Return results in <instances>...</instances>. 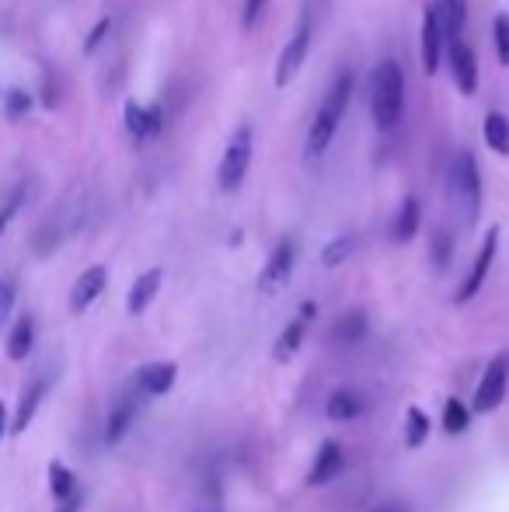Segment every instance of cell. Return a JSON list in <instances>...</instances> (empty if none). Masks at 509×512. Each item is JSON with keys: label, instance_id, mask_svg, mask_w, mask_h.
Returning <instances> with one entry per match:
<instances>
[{"label": "cell", "instance_id": "9c48e42d", "mask_svg": "<svg viewBox=\"0 0 509 512\" xmlns=\"http://www.w3.org/2000/svg\"><path fill=\"white\" fill-rule=\"evenodd\" d=\"M440 56H443V25H440V11L433 4L422 7V32H419V60L426 77H433L440 70Z\"/></svg>", "mask_w": 509, "mask_h": 512}, {"label": "cell", "instance_id": "d590c367", "mask_svg": "<svg viewBox=\"0 0 509 512\" xmlns=\"http://www.w3.org/2000/svg\"><path fill=\"white\" fill-rule=\"evenodd\" d=\"M53 512H81V495H74V499H67V502H60Z\"/></svg>", "mask_w": 509, "mask_h": 512}, {"label": "cell", "instance_id": "ac0fdd59", "mask_svg": "<svg viewBox=\"0 0 509 512\" xmlns=\"http://www.w3.org/2000/svg\"><path fill=\"white\" fill-rule=\"evenodd\" d=\"M419 220H422V209H419V199L408 196L401 203L398 216H394V227H391V241L394 244H408L415 234H419Z\"/></svg>", "mask_w": 509, "mask_h": 512}, {"label": "cell", "instance_id": "8fae6325", "mask_svg": "<svg viewBox=\"0 0 509 512\" xmlns=\"http://www.w3.org/2000/svg\"><path fill=\"white\" fill-rule=\"evenodd\" d=\"M342 467H346V453H342V446L335 443V439H325V443L318 446V457H314L311 471H307V485L311 488L332 485V481L342 474Z\"/></svg>", "mask_w": 509, "mask_h": 512}, {"label": "cell", "instance_id": "8d00e7d4", "mask_svg": "<svg viewBox=\"0 0 509 512\" xmlns=\"http://www.w3.org/2000/svg\"><path fill=\"white\" fill-rule=\"evenodd\" d=\"M374 512H412L408 506H398V502H387V506H377Z\"/></svg>", "mask_w": 509, "mask_h": 512}, {"label": "cell", "instance_id": "836d02e7", "mask_svg": "<svg viewBox=\"0 0 509 512\" xmlns=\"http://www.w3.org/2000/svg\"><path fill=\"white\" fill-rule=\"evenodd\" d=\"M269 4V0H245V28H255L258 18H262V7Z\"/></svg>", "mask_w": 509, "mask_h": 512}, {"label": "cell", "instance_id": "4dcf8cb0", "mask_svg": "<svg viewBox=\"0 0 509 512\" xmlns=\"http://www.w3.org/2000/svg\"><path fill=\"white\" fill-rule=\"evenodd\" d=\"M492 35H496L499 63H503V67H509V14H499L496 25H492Z\"/></svg>", "mask_w": 509, "mask_h": 512}, {"label": "cell", "instance_id": "277c9868", "mask_svg": "<svg viewBox=\"0 0 509 512\" xmlns=\"http://www.w3.org/2000/svg\"><path fill=\"white\" fill-rule=\"evenodd\" d=\"M252 147H255V136L248 126H241L238 133L227 140L224 157H220V168H217V182L224 192H234L248 175V164H252Z\"/></svg>", "mask_w": 509, "mask_h": 512}, {"label": "cell", "instance_id": "30bf717a", "mask_svg": "<svg viewBox=\"0 0 509 512\" xmlns=\"http://www.w3.org/2000/svg\"><path fill=\"white\" fill-rule=\"evenodd\" d=\"M450 74H454V84L461 95H475L478 91V60L475 49L464 39H450Z\"/></svg>", "mask_w": 509, "mask_h": 512}, {"label": "cell", "instance_id": "3957f363", "mask_svg": "<svg viewBox=\"0 0 509 512\" xmlns=\"http://www.w3.org/2000/svg\"><path fill=\"white\" fill-rule=\"evenodd\" d=\"M450 199H454L464 227H475L478 213H482V175H478V164L468 150L454 154V161H450Z\"/></svg>", "mask_w": 509, "mask_h": 512}, {"label": "cell", "instance_id": "5b68a950", "mask_svg": "<svg viewBox=\"0 0 509 512\" xmlns=\"http://www.w3.org/2000/svg\"><path fill=\"white\" fill-rule=\"evenodd\" d=\"M506 387H509V352H499V356L485 366V377L478 380L475 411H482V415L496 411L506 398Z\"/></svg>", "mask_w": 509, "mask_h": 512}, {"label": "cell", "instance_id": "5bb4252c", "mask_svg": "<svg viewBox=\"0 0 509 512\" xmlns=\"http://www.w3.org/2000/svg\"><path fill=\"white\" fill-rule=\"evenodd\" d=\"M175 380H178L175 363H147L140 373H136L133 387L140 394H150V398H161V394H168L171 387H175Z\"/></svg>", "mask_w": 509, "mask_h": 512}, {"label": "cell", "instance_id": "4fadbf2b", "mask_svg": "<svg viewBox=\"0 0 509 512\" xmlns=\"http://www.w3.org/2000/svg\"><path fill=\"white\" fill-rule=\"evenodd\" d=\"M123 122H126V133L133 136L136 143L143 140H154L161 133V108L157 105H140V102H126L123 105Z\"/></svg>", "mask_w": 509, "mask_h": 512}, {"label": "cell", "instance_id": "d6a6232c", "mask_svg": "<svg viewBox=\"0 0 509 512\" xmlns=\"http://www.w3.org/2000/svg\"><path fill=\"white\" fill-rule=\"evenodd\" d=\"M109 28H112V18H102V21H98L95 32H91V35H88V42H84V53H88V56L95 53V49L102 46L105 35H109Z\"/></svg>", "mask_w": 509, "mask_h": 512}, {"label": "cell", "instance_id": "44dd1931", "mask_svg": "<svg viewBox=\"0 0 509 512\" xmlns=\"http://www.w3.org/2000/svg\"><path fill=\"white\" fill-rule=\"evenodd\" d=\"M133 415H136V398H133V394H126V398L119 401L116 408H112L109 425H105V443L116 446L119 439H123L126 432H129V425H133Z\"/></svg>", "mask_w": 509, "mask_h": 512}, {"label": "cell", "instance_id": "ba28073f", "mask_svg": "<svg viewBox=\"0 0 509 512\" xmlns=\"http://www.w3.org/2000/svg\"><path fill=\"white\" fill-rule=\"evenodd\" d=\"M307 49H311V25L304 21V25L290 35V42H286L276 60V88H286V84L297 81L300 67H304V60H307Z\"/></svg>", "mask_w": 509, "mask_h": 512}, {"label": "cell", "instance_id": "e0dca14e", "mask_svg": "<svg viewBox=\"0 0 509 512\" xmlns=\"http://www.w3.org/2000/svg\"><path fill=\"white\" fill-rule=\"evenodd\" d=\"M46 391H49L46 380H32V384L25 387V394H21V405H18V415H14V422H11V432H25L28 425H32V418H35V411H39L42 398H46Z\"/></svg>", "mask_w": 509, "mask_h": 512}, {"label": "cell", "instance_id": "603a6c76", "mask_svg": "<svg viewBox=\"0 0 509 512\" xmlns=\"http://www.w3.org/2000/svg\"><path fill=\"white\" fill-rule=\"evenodd\" d=\"M328 418L332 422H349V418H356L363 411V401L356 391H335L332 398H328Z\"/></svg>", "mask_w": 509, "mask_h": 512}, {"label": "cell", "instance_id": "e575fe53", "mask_svg": "<svg viewBox=\"0 0 509 512\" xmlns=\"http://www.w3.org/2000/svg\"><path fill=\"white\" fill-rule=\"evenodd\" d=\"M447 258H450V237L443 234H436V265H447Z\"/></svg>", "mask_w": 509, "mask_h": 512}, {"label": "cell", "instance_id": "83f0119b", "mask_svg": "<svg viewBox=\"0 0 509 512\" xmlns=\"http://www.w3.org/2000/svg\"><path fill=\"white\" fill-rule=\"evenodd\" d=\"M443 429H447L450 436H461V432L468 429V408L457 398H447V405H443Z\"/></svg>", "mask_w": 509, "mask_h": 512}, {"label": "cell", "instance_id": "7402d4cb", "mask_svg": "<svg viewBox=\"0 0 509 512\" xmlns=\"http://www.w3.org/2000/svg\"><path fill=\"white\" fill-rule=\"evenodd\" d=\"M482 133H485V143H489L499 157H509V119H506V115L489 112V115H485Z\"/></svg>", "mask_w": 509, "mask_h": 512}, {"label": "cell", "instance_id": "1f68e13d", "mask_svg": "<svg viewBox=\"0 0 509 512\" xmlns=\"http://www.w3.org/2000/svg\"><path fill=\"white\" fill-rule=\"evenodd\" d=\"M21 203H25V185H14V189L7 192L4 206H0V227H7V223L14 220V213H18Z\"/></svg>", "mask_w": 509, "mask_h": 512}, {"label": "cell", "instance_id": "6da1fadb", "mask_svg": "<svg viewBox=\"0 0 509 512\" xmlns=\"http://www.w3.org/2000/svg\"><path fill=\"white\" fill-rule=\"evenodd\" d=\"M370 115L377 129L391 133L405 115V70L394 60H381L370 74Z\"/></svg>", "mask_w": 509, "mask_h": 512}, {"label": "cell", "instance_id": "f1b7e54d", "mask_svg": "<svg viewBox=\"0 0 509 512\" xmlns=\"http://www.w3.org/2000/svg\"><path fill=\"white\" fill-rule=\"evenodd\" d=\"M4 102H7V105H4V112H7V119H11V122H18L21 115L32 112V95H28V91H21V88L7 91Z\"/></svg>", "mask_w": 509, "mask_h": 512}, {"label": "cell", "instance_id": "7a4b0ae2", "mask_svg": "<svg viewBox=\"0 0 509 512\" xmlns=\"http://www.w3.org/2000/svg\"><path fill=\"white\" fill-rule=\"evenodd\" d=\"M349 98H353V77L339 74L332 81V88H328L325 102L318 105V115H314V122H311V133H307V157H311V161L328 150V143H332L342 115H346Z\"/></svg>", "mask_w": 509, "mask_h": 512}, {"label": "cell", "instance_id": "4316f807", "mask_svg": "<svg viewBox=\"0 0 509 512\" xmlns=\"http://www.w3.org/2000/svg\"><path fill=\"white\" fill-rule=\"evenodd\" d=\"M49 488H53V495L60 502L74 499V495H77L74 471H70V467H63V464H49Z\"/></svg>", "mask_w": 509, "mask_h": 512}, {"label": "cell", "instance_id": "d6986e66", "mask_svg": "<svg viewBox=\"0 0 509 512\" xmlns=\"http://www.w3.org/2000/svg\"><path fill=\"white\" fill-rule=\"evenodd\" d=\"M32 345H35V321L28 314H21L11 328V338H7V359L21 363L32 352Z\"/></svg>", "mask_w": 509, "mask_h": 512}, {"label": "cell", "instance_id": "9a60e30c", "mask_svg": "<svg viewBox=\"0 0 509 512\" xmlns=\"http://www.w3.org/2000/svg\"><path fill=\"white\" fill-rule=\"evenodd\" d=\"M161 290V269H147L143 276H136V283L129 286V297H126V310L129 314H143L150 307V300L157 297Z\"/></svg>", "mask_w": 509, "mask_h": 512}, {"label": "cell", "instance_id": "f546056e", "mask_svg": "<svg viewBox=\"0 0 509 512\" xmlns=\"http://www.w3.org/2000/svg\"><path fill=\"white\" fill-rule=\"evenodd\" d=\"M14 304H18V283H14V276H4L0 279V328L7 324Z\"/></svg>", "mask_w": 509, "mask_h": 512}, {"label": "cell", "instance_id": "f35d334b", "mask_svg": "<svg viewBox=\"0 0 509 512\" xmlns=\"http://www.w3.org/2000/svg\"><path fill=\"white\" fill-rule=\"evenodd\" d=\"M11 429V422H7V408L0 405V439H4V432Z\"/></svg>", "mask_w": 509, "mask_h": 512}, {"label": "cell", "instance_id": "7c38bea8", "mask_svg": "<svg viewBox=\"0 0 509 512\" xmlns=\"http://www.w3.org/2000/svg\"><path fill=\"white\" fill-rule=\"evenodd\" d=\"M105 286H109V269H105V265H91V269H84L81 276H77L74 290H70V310H74V314H84V310L102 297Z\"/></svg>", "mask_w": 509, "mask_h": 512}, {"label": "cell", "instance_id": "2e32d148", "mask_svg": "<svg viewBox=\"0 0 509 512\" xmlns=\"http://www.w3.org/2000/svg\"><path fill=\"white\" fill-rule=\"evenodd\" d=\"M332 338H335V345H342V349H356V345L367 338V314H363V310L342 314L332 328Z\"/></svg>", "mask_w": 509, "mask_h": 512}, {"label": "cell", "instance_id": "52a82bcc", "mask_svg": "<svg viewBox=\"0 0 509 512\" xmlns=\"http://www.w3.org/2000/svg\"><path fill=\"white\" fill-rule=\"evenodd\" d=\"M496 251H499V227H489L485 230V244L475 255V265H471L468 279H464L461 293H457V304H468V300H475L478 293H482L485 279H489V272H492V262H496Z\"/></svg>", "mask_w": 509, "mask_h": 512}, {"label": "cell", "instance_id": "8992f818", "mask_svg": "<svg viewBox=\"0 0 509 512\" xmlns=\"http://www.w3.org/2000/svg\"><path fill=\"white\" fill-rule=\"evenodd\" d=\"M293 262H297V244H293V237H283V241L272 248V255H269V262L262 265V272H258V290L262 293L283 290V286L290 283Z\"/></svg>", "mask_w": 509, "mask_h": 512}, {"label": "cell", "instance_id": "ffe728a7", "mask_svg": "<svg viewBox=\"0 0 509 512\" xmlns=\"http://www.w3.org/2000/svg\"><path fill=\"white\" fill-rule=\"evenodd\" d=\"M440 25L443 39H461L464 25H468V0H440Z\"/></svg>", "mask_w": 509, "mask_h": 512}, {"label": "cell", "instance_id": "74e56055", "mask_svg": "<svg viewBox=\"0 0 509 512\" xmlns=\"http://www.w3.org/2000/svg\"><path fill=\"white\" fill-rule=\"evenodd\" d=\"M314 310H318V307H314L311 300H307V304L300 307V321H311V317H314Z\"/></svg>", "mask_w": 509, "mask_h": 512}, {"label": "cell", "instance_id": "484cf974", "mask_svg": "<svg viewBox=\"0 0 509 512\" xmlns=\"http://www.w3.org/2000/svg\"><path fill=\"white\" fill-rule=\"evenodd\" d=\"M429 439V415L422 408H408L405 411V446L408 450H419Z\"/></svg>", "mask_w": 509, "mask_h": 512}, {"label": "cell", "instance_id": "d4e9b609", "mask_svg": "<svg viewBox=\"0 0 509 512\" xmlns=\"http://www.w3.org/2000/svg\"><path fill=\"white\" fill-rule=\"evenodd\" d=\"M353 251H356V237L353 234H339L335 241L325 244V251H321V265H325V269H339L342 262H349V258H353Z\"/></svg>", "mask_w": 509, "mask_h": 512}, {"label": "cell", "instance_id": "cb8c5ba5", "mask_svg": "<svg viewBox=\"0 0 509 512\" xmlns=\"http://www.w3.org/2000/svg\"><path fill=\"white\" fill-rule=\"evenodd\" d=\"M300 342H304V321H290V324L283 328V335H279L276 349H272L276 363H290V359L297 356Z\"/></svg>", "mask_w": 509, "mask_h": 512}]
</instances>
